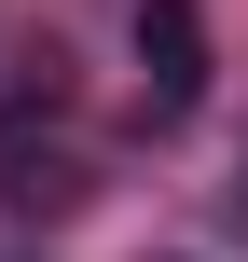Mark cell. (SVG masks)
<instances>
[{
	"label": "cell",
	"instance_id": "cell-2",
	"mask_svg": "<svg viewBox=\"0 0 248 262\" xmlns=\"http://www.w3.org/2000/svg\"><path fill=\"white\" fill-rule=\"evenodd\" d=\"M0 193H14V207H69V193H83V166H69V152H28V138L0 124Z\"/></svg>",
	"mask_w": 248,
	"mask_h": 262
},
{
	"label": "cell",
	"instance_id": "cell-1",
	"mask_svg": "<svg viewBox=\"0 0 248 262\" xmlns=\"http://www.w3.org/2000/svg\"><path fill=\"white\" fill-rule=\"evenodd\" d=\"M193 97H207V14L193 0H138V111L179 124Z\"/></svg>",
	"mask_w": 248,
	"mask_h": 262
},
{
	"label": "cell",
	"instance_id": "cell-3",
	"mask_svg": "<svg viewBox=\"0 0 248 262\" xmlns=\"http://www.w3.org/2000/svg\"><path fill=\"white\" fill-rule=\"evenodd\" d=\"M235 235H248V180H235Z\"/></svg>",
	"mask_w": 248,
	"mask_h": 262
}]
</instances>
